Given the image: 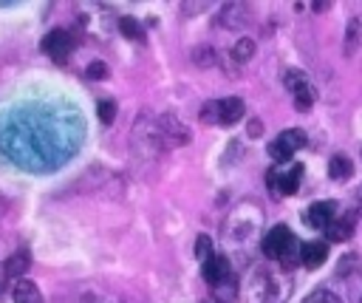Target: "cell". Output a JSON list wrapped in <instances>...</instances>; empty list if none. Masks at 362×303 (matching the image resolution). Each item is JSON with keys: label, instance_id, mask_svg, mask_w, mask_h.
Masks as SVG:
<instances>
[{"label": "cell", "instance_id": "cell-1", "mask_svg": "<svg viewBox=\"0 0 362 303\" xmlns=\"http://www.w3.org/2000/svg\"><path fill=\"white\" fill-rule=\"evenodd\" d=\"M263 255L269 258V261H274V263H283V266H288L291 261H294V255H300V244H297V238L291 235V229L286 227V224H277V227H272L266 235H263Z\"/></svg>", "mask_w": 362, "mask_h": 303}, {"label": "cell", "instance_id": "cell-2", "mask_svg": "<svg viewBox=\"0 0 362 303\" xmlns=\"http://www.w3.org/2000/svg\"><path fill=\"white\" fill-rule=\"evenodd\" d=\"M274 283H277V275L274 272H266V269H255L249 275V280L240 286V297L246 303H280L274 297Z\"/></svg>", "mask_w": 362, "mask_h": 303}, {"label": "cell", "instance_id": "cell-3", "mask_svg": "<svg viewBox=\"0 0 362 303\" xmlns=\"http://www.w3.org/2000/svg\"><path fill=\"white\" fill-rule=\"evenodd\" d=\"M257 224H260V210H257L255 204H240V207H235L232 215L226 218L223 232H226L229 238H235V241H243V238H249V235L257 229Z\"/></svg>", "mask_w": 362, "mask_h": 303}, {"label": "cell", "instance_id": "cell-4", "mask_svg": "<svg viewBox=\"0 0 362 303\" xmlns=\"http://www.w3.org/2000/svg\"><path fill=\"white\" fill-rule=\"evenodd\" d=\"M303 147H305V133H303L300 127H288V130H283V133L269 144V156H272L274 161H288V159H294V153L303 150Z\"/></svg>", "mask_w": 362, "mask_h": 303}, {"label": "cell", "instance_id": "cell-5", "mask_svg": "<svg viewBox=\"0 0 362 303\" xmlns=\"http://www.w3.org/2000/svg\"><path fill=\"white\" fill-rule=\"evenodd\" d=\"M283 79H286L288 93L294 96V105H297L300 110H308V108L314 105V88H311V79H308L300 68H288Z\"/></svg>", "mask_w": 362, "mask_h": 303}, {"label": "cell", "instance_id": "cell-6", "mask_svg": "<svg viewBox=\"0 0 362 303\" xmlns=\"http://www.w3.org/2000/svg\"><path fill=\"white\" fill-rule=\"evenodd\" d=\"M303 178V164H291L286 170H269L266 176V187L274 190L277 195H294Z\"/></svg>", "mask_w": 362, "mask_h": 303}, {"label": "cell", "instance_id": "cell-7", "mask_svg": "<svg viewBox=\"0 0 362 303\" xmlns=\"http://www.w3.org/2000/svg\"><path fill=\"white\" fill-rule=\"evenodd\" d=\"M42 54H48L51 59H57V62H65L68 57H71V51H74V37H71V31L68 28H54V31H48L45 37H42Z\"/></svg>", "mask_w": 362, "mask_h": 303}, {"label": "cell", "instance_id": "cell-8", "mask_svg": "<svg viewBox=\"0 0 362 303\" xmlns=\"http://www.w3.org/2000/svg\"><path fill=\"white\" fill-rule=\"evenodd\" d=\"M158 130H161V136H164L170 144H187V142H189L187 125H184L178 116H173V113L158 116Z\"/></svg>", "mask_w": 362, "mask_h": 303}, {"label": "cell", "instance_id": "cell-9", "mask_svg": "<svg viewBox=\"0 0 362 303\" xmlns=\"http://www.w3.org/2000/svg\"><path fill=\"white\" fill-rule=\"evenodd\" d=\"M201 272H204V280H206L209 286H218V283H223L226 278H232V266H229L226 255H212V258H206V261L201 263Z\"/></svg>", "mask_w": 362, "mask_h": 303}, {"label": "cell", "instance_id": "cell-10", "mask_svg": "<svg viewBox=\"0 0 362 303\" xmlns=\"http://www.w3.org/2000/svg\"><path fill=\"white\" fill-rule=\"evenodd\" d=\"M354 229H356V212L348 210V212H342V215L337 212V218L328 224L325 235H328V241H351Z\"/></svg>", "mask_w": 362, "mask_h": 303}, {"label": "cell", "instance_id": "cell-11", "mask_svg": "<svg viewBox=\"0 0 362 303\" xmlns=\"http://www.w3.org/2000/svg\"><path fill=\"white\" fill-rule=\"evenodd\" d=\"M337 218V204L334 201H314L305 212V221L314 229H328V224Z\"/></svg>", "mask_w": 362, "mask_h": 303}, {"label": "cell", "instance_id": "cell-12", "mask_svg": "<svg viewBox=\"0 0 362 303\" xmlns=\"http://www.w3.org/2000/svg\"><path fill=\"white\" fill-rule=\"evenodd\" d=\"M328 258V244L325 241H303L300 244V263L308 269H317Z\"/></svg>", "mask_w": 362, "mask_h": 303}, {"label": "cell", "instance_id": "cell-13", "mask_svg": "<svg viewBox=\"0 0 362 303\" xmlns=\"http://www.w3.org/2000/svg\"><path fill=\"white\" fill-rule=\"evenodd\" d=\"M11 297H14V303H45L40 286L34 280H28V278H17L11 283Z\"/></svg>", "mask_w": 362, "mask_h": 303}, {"label": "cell", "instance_id": "cell-14", "mask_svg": "<svg viewBox=\"0 0 362 303\" xmlns=\"http://www.w3.org/2000/svg\"><path fill=\"white\" fill-rule=\"evenodd\" d=\"M249 20V8L243 3H226L218 14V25H226V28H238Z\"/></svg>", "mask_w": 362, "mask_h": 303}, {"label": "cell", "instance_id": "cell-15", "mask_svg": "<svg viewBox=\"0 0 362 303\" xmlns=\"http://www.w3.org/2000/svg\"><path fill=\"white\" fill-rule=\"evenodd\" d=\"M218 110H221V125H235L238 119H243L246 105L240 96H226V99H218Z\"/></svg>", "mask_w": 362, "mask_h": 303}, {"label": "cell", "instance_id": "cell-16", "mask_svg": "<svg viewBox=\"0 0 362 303\" xmlns=\"http://www.w3.org/2000/svg\"><path fill=\"white\" fill-rule=\"evenodd\" d=\"M354 176V161L348 156H331L328 161V178L331 181H348Z\"/></svg>", "mask_w": 362, "mask_h": 303}, {"label": "cell", "instance_id": "cell-17", "mask_svg": "<svg viewBox=\"0 0 362 303\" xmlns=\"http://www.w3.org/2000/svg\"><path fill=\"white\" fill-rule=\"evenodd\" d=\"M255 51H257L255 40H252V37H240V40L235 42V48H232V57H235L238 65H243V62H249V59L255 57Z\"/></svg>", "mask_w": 362, "mask_h": 303}, {"label": "cell", "instance_id": "cell-18", "mask_svg": "<svg viewBox=\"0 0 362 303\" xmlns=\"http://www.w3.org/2000/svg\"><path fill=\"white\" fill-rule=\"evenodd\" d=\"M28 269V255L25 252H20V255H11L8 261H6V266H3V272L8 275V278H17V275H23Z\"/></svg>", "mask_w": 362, "mask_h": 303}, {"label": "cell", "instance_id": "cell-19", "mask_svg": "<svg viewBox=\"0 0 362 303\" xmlns=\"http://www.w3.org/2000/svg\"><path fill=\"white\" fill-rule=\"evenodd\" d=\"M96 113H99V122H102V125H113L119 108H116L113 99H99V102H96Z\"/></svg>", "mask_w": 362, "mask_h": 303}, {"label": "cell", "instance_id": "cell-20", "mask_svg": "<svg viewBox=\"0 0 362 303\" xmlns=\"http://www.w3.org/2000/svg\"><path fill=\"white\" fill-rule=\"evenodd\" d=\"M198 119H201L204 125H221V110H218V99H209V102H204V108H201Z\"/></svg>", "mask_w": 362, "mask_h": 303}, {"label": "cell", "instance_id": "cell-21", "mask_svg": "<svg viewBox=\"0 0 362 303\" xmlns=\"http://www.w3.org/2000/svg\"><path fill=\"white\" fill-rule=\"evenodd\" d=\"M119 31H122L127 40H144V31H141V25H139L133 17H122V20H119Z\"/></svg>", "mask_w": 362, "mask_h": 303}, {"label": "cell", "instance_id": "cell-22", "mask_svg": "<svg viewBox=\"0 0 362 303\" xmlns=\"http://www.w3.org/2000/svg\"><path fill=\"white\" fill-rule=\"evenodd\" d=\"M212 255H215V252H212V238H209V235H198V238H195V258L204 263V261L212 258Z\"/></svg>", "mask_w": 362, "mask_h": 303}, {"label": "cell", "instance_id": "cell-23", "mask_svg": "<svg viewBox=\"0 0 362 303\" xmlns=\"http://www.w3.org/2000/svg\"><path fill=\"white\" fill-rule=\"evenodd\" d=\"M303 303H342V300H339L334 292H328V289H317V292H311Z\"/></svg>", "mask_w": 362, "mask_h": 303}, {"label": "cell", "instance_id": "cell-24", "mask_svg": "<svg viewBox=\"0 0 362 303\" xmlns=\"http://www.w3.org/2000/svg\"><path fill=\"white\" fill-rule=\"evenodd\" d=\"M356 40H359V20H351V23H348V40H345V54H354V48H356Z\"/></svg>", "mask_w": 362, "mask_h": 303}, {"label": "cell", "instance_id": "cell-25", "mask_svg": "<svg viewBox=\"0 0 362 303\" xmlns=\"http://www.w3.org/2000/svg\"><path fill=\"white\" fill-rule=\"evenodd\" d=\"M212 57H215V54H212V48H209V45H204V48H195V51H192V59H195V65H204V68L215 62Z\"/></svg>", "mask_w": 362, "mask_h": 303}, {"label": "cell", "instance_id": "cell-26", "mask_svg": "<svg viewBox=\"0 0 362 303\" xmlns=\"http://www.w3.org/2000/svg\"><path fill=\"white\" fill-rule=\"evenodd\" d=\"M90 79H105L107 76V65L102 62V59H93L90 65H88V71H85Z\"/></svg>", "mask_w": 362, "mask_h": 303}, {"label": "cell", "instance_id": "cell-27", "mask_svg": "<svg viewBox=\"0 0 362 303\" xmlns=\"http://www.w3.org/2000/svg\"><path fill=\"white\" fill-rule=\"evenodd\" d=\"M354 269H356V255H345L342 258V266H339V275H348Z\"/></svg>", "mask_w": 362, "mask_h": 303}, {"label": "cell", "instance_id": "cell-28", "mask_svg": "<svg viewBox=\"0 0 362 303\" xmlns=\"http://www.w3.org/2000/svg\"><path fill=\"white\" fill-rule=\"evenodd\" d=\"M252 136H260V119H252V127H249Z\"/></svg>", "mask_w": 362, "mask_h": 303}]
</instances>
